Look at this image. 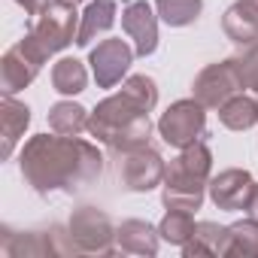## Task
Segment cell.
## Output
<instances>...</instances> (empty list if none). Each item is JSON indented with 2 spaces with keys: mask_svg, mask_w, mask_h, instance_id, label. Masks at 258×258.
I'll return each mask as SVG.
<instances>
[{
  "mask_svg": "<svg viewBox=\"0 0 258 258\" xmlns=\"http://www.w3.org/2000/svg\"><path fill=\"white\" fill-rule=\"evenodd\" d=\"M19 167L25 182L37 195H76L100 179L103 155L94 143L64 134H37L25 143L19 155Z\"/></svg>",
  "mask_w": 258,
  "mask_h": 258,
  "instance_id": "obj_1",
  "label": "cell"
},
{
  "mask_svg": "<svg viewBox=\"0 0 258 258\" xmlns=\"http://www.w3.org/2000/svg\"><path fill=\"white\" fill-rule=\"evenodd\" d=\"M158 106V85L146 73H134L121 82V91L103 97L88 115V134L97 143L109 146L115 155L131 152L149 143L152 118L149 112Z\"/></svg>",
  "mask_w": 258,
  "mask_h": 258,
  "instance_id": "obj_2",
  "label": "cell"
},
{
  "mask_svg": "<svg viewBox=\"0 0 258 258\" xmlns=\"http://www.w3.org/2000/svg\"><path fill=\"white\" fill-rule=\"evenodd\" d=\"M79 13L73 0H46L37 22L31 25V34L37 37V43L49 52V58L55 52H64L70 43H76L79 34Z\"/></svg>",
  "mask_w": 258,
  "mask_h": 258,
  "instance_id": "obj_3",
  "label": "cell"
},
{
  "mask_svg": "<svg viewBox=\"0 0 258 258\" xmlns=\"http://www.w3.org/2000/svg\"><path fill=\"white\" fill-rule=\"evenodd\" d=\"M46 61H49V52L28 31L16 46H10L4 52V61H0V91H4V94H16V91L28 88L37 79V73L43 70Z\"/></svg>",
  "mask_w": 258,
  "mask_h": 258,
  "instance_id": "obj_4",
  "label": "cell"
},
{
  "mask_svg": "<svg viewBox=\"0 0 258 258\" xmlns=\"http://www.w3.org/2000/svg\"><path fill=\"white\" fill-rule=\"evenodd\" d=\"M204 131H207V106L195 97L173 100L158 118V134L173 149L191 146L195 140L204 137Z\"/></svg>",
  "mask_w": 258,
  "mask_h": 258,
  "instance_id": "obj_5",
  "label": "cell"
},
{
  "mask_svg": "<svg viewBox=\"0 0 258 258\" xmlns=\"http://www.w3.org/2000/svg\"><path fill=\"white\" fill-rule=\"evenodd\" d=\"M243 88H246V85H243V76H240L237 58H225V61L207 64V67L195 76L191 97L201 100L207 109H219L225 100H231V97L240 94Z\"/></svg>",
  "mask_w": 258,
  "mask_h": 258,
  "instance_id": "obj_6",
  "label": "cell"
},
{
  "mask_svg": "<svg viewBox=\"0 0 258 258\" xmlns=\"http://www.w3.org/2000/svg\"><path fill=\"white\" fill-rule=\"evenodd\" d=\"M67 231H70L76 249L85 255H112V249H115V228H112L109 216L97 207L73 210Z\"/></svg>",
  "mask_w": 258,
  "mask_h": 258,
  "instance_id": "obj_7",
  "label": "cell"
},
{
  "mask_svg": "<svg viewBox=\"0 0 258 258\" xmlns=\"http://www.w3.org/2000/svg\"><path fill=\"white\" fill-rule=\"evenodd\" d=\"M167 161L149 143L118 155V179L127 191H152L164 182Z\"/></svg>",
  "mask_w": 258,
  "mask_h": 258,
  "instance_id": "obj_8",
  "label": "cell"
},
{
  "mask_svg": "<svg viewBox=\"0 0 258 258\" xmlns=\"http://www.w3.org/2000/svg\"><path fill=\"white\" fill-rule=\"evenodd\" d=\"M134 55L137 52L127 46L121 37L100 40L97 49H91V55H88V64H91V73H94L97 88H115L127 76V70H131Z\"/></svg>",
  "mask_w": 258,
  "mask_h": 258,
  "instance_id": "obj_9",
  "label": "cell"
},
{
  "mask_svg": "<svg viewBox=\"0 0 258 258\" xmlns=\"http://www.w3.org/2000/svg\"><path fill=\"white\" fill-rule=\"evenodd\" d=\"M4 252L10 258H43V255H70L79 252L70 231L61 234V228L40 231V234H13L7 231L4 237Z\"/></svg>",
  "mask_w": 258,
  "mask_h": 258,
  "instance_id": "obj_10",
  "label": "cell"
},
{
  "mask_svg": "<svg viewBox=\"0 0 258 258\" xmlns=\"http://www.w3.org/2000/svg\"><path fill=\"white\" fill-rule=\"evenodd\" d=\"M210 176H213V152L204 140H195L191 146L179 149L176 158H170L164 182H170V185H210Z\"/></svg>",
  "mask_w": 258,
  "mask_h": 258,
  "instance_id": "obj_11",
  "label": "cell"
},
{
  "mask_svg": "<svg viewBox=\"0 0 258 258\" xmlns=\"http://www.w3.org/2000/svg\"><path fill=\"white\" fill-rule=\"evenodd\" d=\"M121 31L134 40V52L149 58L158 49V13L146 0H134L121 10Z\"/></svg>",
  "mask_w": 258,
  "mask_h": 258,
  "instance_id": "obj_12",
  "label": "cell"
},
{
  "mask_svg": "<svg viewBox=\"0 0 258 258\" xmlns=\"http://www.w3.org/2000/svg\"><path fill=\"white\" fill-rule=\"evenodd\" d=\"M252 173L243 170V167H231V170H222L216 176H210V185H207V195L210 201L225 210V213H237V210H246V201H249V191H252Z\"/></svg>",
  "mask_w": 258,
  "mask_h": 258,
  "instance_id": "obj_13",
  "label": "cell"
},
{
  "mask_svg": "<svg viewBox=\"0 0 258 258\" xmlns=\"http://www.w3.org/2000/svg\"><path fill=\"white\" fill-rule=\"evenodd\" d=\"M222 31L231 43L237 46H249L258 40V7L249 0H237L231 4L222 16Z\"/></svg>",
  "mask_w": 258,
  "mask_h": 258,
  "instance_id": "obj_14",
  "label": "cell"
},
{
  "mask_svg": "<svg viewBox=\"0 0 258 258\" xmlns=\"http://www.w3.org/2000/svg\"><path fill=\"white\" fill-rule=\"evenodd\" d=\"M31 124V106L16 100L13 94H4V100H0V127H4V161L13 158L19 140L25 137Z\"/></svg>",
  "mask_w": 258,
  "mask_h": 258,
  "instance_id": "obj_15",
  "label": "cell"
},
{
  "mask_svg": "<svg viewBox=\"0 0 258 258\" xmlns=\"http://www.w3.org/2000/svg\"><path fill=\"white\" fill-rule=\"evenodd\" d=\"M158 228H152L143 219H124L115 228V243L121 252H131V255H158Z\"/></svg>",
  "mask_w": 258,
  "mask_h": 258,
  "instance_id": "obj_16",
  "label": "cell"
},
{
  "mask_svg": "<svg viewBox=\"0 0 258 258\" xmlns=\"http://www.w3.org/2000/svg\"><path fill=\"white\" fill-rule=\"evenodd\" d=\"M118 7L115 0H91L85 7L82 19H79V34H76V46H91L100 34H106L115 25Z\"/></svg>",
  "mask_w": 258,
  "mask_h": 258,
  "instance_id": "obj_17",
  "label": "cell"
},
{
  "mask_svg": "<svg viewBox=\"0 0 258 258\" xmlns=\"http://www.w3.org/2000/svg\"><path fill=\"white\" fill-rule=\"evenodd\" d=\"M228 243H231V228L228 225L198 222V231L182 246V255L185 258H195V255H228Z\"/></svg>",
  "mask_w": 258,
  "mask_h": 258,
  "instance_id": "obj_18",
  "label": "cell"
},
{
  "mask_svg": "<svg viewBox=\"0 0 258 258\" xmlns=\"http://www.w3.org/2000/svg\"><path fill=\"white\" fill-rule=\"evenodd\" d=\"M219 121L228 127V131H249V127L258 124V97L249 94H234L231 100H225L219 106Z\"/></svg>",
  "mask_w": 258,
  "mask_h": 258,
  "instance_id": "obj_19",
  "label": "cell"
},
{
  "mask_svg": "<svg viewBox=\"0 0 258 258\" xmlns=\"http://www.w3.org/2000/svg\"><path fill=\"white\" fill-rule=\"evenodd\" d=\"M88 109L82 103H73V100H58L52 109H49V127L55 134H64V137H79L82 131H88Z\"/></svg>",
  "mask_w": 258,
  "mask_h": 258,
  "instance_id": "obj_20",
  "label": "cell"
},
{
  "mask_svg": "<svg viewBox=\"0 0 258 258\" xmlns=\"http://www.w3.org/2000/svg\"><path fill=\"white\" fill-rule=\"evenodd\" d=\"M85 85H88V70H85L82 61H76V58L55 61V67H52V88L58 94L73 97V94H82Z\"/></svg>",
  "mask_w": 258,
  "mask_h": 258,
  "instance_id": "obj_21",
  "label": "cell"
},
{
  "mask_svg": "<svg viewBox=\"0 0 258 258\" xmlns=\"http://www.w3.org/2000/svg\"><path fill=\"white\" fill-rule=\"evenodd\" d=\"M155 13L170 28H188L201 19L204 0H155Z\"/></svg>",
  "mask_w": 258,
  "mask_h": 258,
  "instance_id": "obj_22",
  "label": "cell"
},
{
  "mask_svg": "<svg viewBox=\"0 0 258 258\" xmlns=\"http://www.w3.org/2000/svg\"><path fill=\"white\" fill-rule=\"evenodd\" d=\"M195 231H198L195 213H185V210H167V216H164L161 225H158L161 240L170 243V246H179V249L195 237Z\"/></svg>",
  "mask_w": 258,
  "mask_h": 258,
  "instance_id": "obj_23",
  "label": "cell"
},
{
  "mask_svg": "<svg viewBox=\"0 0 258 258\" xmlns=\"http://www.w3.org/2000/svg\"><path fill=\"white\" fill-rule=\"evenodd\" d=\"M231 228V243H228V255L234 258H258V219L246 216Z\"/></svg>",
  "mask_w": 258,
  "mask_h": 258,
  "instance_id": "obj_24",
  "label": "cell"
},
{
  "mask_svg": "<svg viewBox=\"0 0 258 258\" xmlns=\"http://www.w3.org/2000/svg\"><path fill=\"white\" fill-rule=\"evenodd\" d=\"M207 198V185H161V201L167 210H185V213H198L204 207Z\"/></svg>",
  "mask_w": 258,
  "mask_h": 258,
  "instance_id": "obj_25",
  "label": "cell"
},
{
  "mask_svg": "<svg viewBox=\"0 0 258 258\" xmlns=\"http://www.w3.org/2000/svg\"><path fill=\"white\" fill-rule=\"evenodd\" d=\"M237 67H240L243 85L258 94V40L249 43V46H243V55L237 58Z\"/></svg>",
  "mask_w": 258,
  "mask_h": 258,
  "instance_id": "obj_26",
  "label": "cell"
},
{
  "mask_svg": "<svg viewBox=\"0 0 258 258\" xmlns=\"http://www.w3.org/2000/svg\"><path fill=\"white\" fill-rule=\"evenodd\" d=\"M246 216L258 219V182H252V191H249V201H246Z\"/></svg>",
  "mask_w": 258,
  "mask_h": 258,
  "instance_id": "obj_27",
  "label": "cell"
},
{
  "mask_svg": "<svg viewBox=\"0 0 258 258\" xmlns=\"http://www.w3.org/2000/svg\"><path fill=\"white\" fill-rule=\"evenodd\" d=\"M16 4L25 10V16H40V10H43L46 0H16Z\"/></svg>",
  "mask_w": 258,
  "mask_h": 258,
  "instance_id": "obj_28",
  "label": "cell"
},
{
  "mask_svg": "<svg viewBox=\"0 0 258 258\" xmlns=\"http://www.w3.org/2000/svg\"><path fill=\"white\" fill-rule=\"evenodd\" d=\"M249 4H255V7H258V0H249Z\"/></svg>",
  "mask_w": 258,
  "mask_h": 258,
  "instance_id": "obj_29",
  "label": "cell"
},
{
  "mask_svg": "<svg viewBox=\"0 0 258 258\" xmlns=\"http://www.w3.org/2000/svg\"><path fill=\"white\" fill-rule=\"evenodd\" d=\"M73 4H82V0H73Z\"/></svg>",
  "mask_w": 258,
  "mask_h": 258,
  "instance_id": "obj_30",
  "label": "cell"
}]
</instances>
